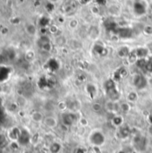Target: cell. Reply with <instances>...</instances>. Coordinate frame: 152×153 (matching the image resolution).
<instances>
[{"mask_svg": "<svg viewBox=\"0 0 152 153\" xmlns=\"http://www.w3.org/2000/svg\"><path fill=\"white\" fill-rule=\"evenodd\" d=\"M106 140L107 139H106L105 134L101 130H99V129L93 130L88 137V141L90 144L96 148L102 147L106 143Z\"/></svg>", "mask_w": 152, "mask_h": 153, "instance_id": "cell-1", "label": "cell"}, {"mask_svg": "<svg viewBox=\"0 0 152 153\" xmlns=\"http://www.w3.org/2000/svg\"><path fill=\"white\" fill-rule=\"evenodd\" d=\"M77 120L76 118V116L74 113L73 112H66V113H64L61 117V121L63 123L64 126H67V127H70L72 126L75 121Z\"/></svg>", "mask_w": 152, "mask_h": 153, "instance_id": "cell-2", "label": "cell"}, {"mask_svg": "<svg viewBox=\"0 0 152 153\" xmlns=\"http://www.w3.org/2000/svg\"><path fill=\"white\" fill-rule=\"evenodd\" d=\"M133 82L134 86H135L138 90L143 89V88L146 86V84H147V81L144 79V77H143L142 74H136L133 76Z\"/></svg>", "mask_w": 152, "mask_h": 153, "instance_id": "cell-3", "label": "cell"}, {"mask_svg": "<svg viewBox=\"0 0 152 153\" xmlns=\"http://www.w3.org/2000/svg\"><path fill=\"white\" fill-rule=\"evenodd\" d=\"M43 123L49 129H54V128H56L58 126V120H57V118L55 117H53V116H47V117H46L44 118Z\"/></svg>", "mask_w": 152, "mask_h": 153, "instance_id": "cell-4", "label": "cell"}, {"mask_svg": "<svg viewBox=\"0 0 152 153\" xmlns=\"http://www.w3.org/2000/svg\"><path fill=\"white\" fill-rule=\"evenodd\" d=\"M126 100L129 103H135L139 100V94L136 91H129L126 95Z\"/></svg>", "mask_w": 152, "mask_h": 153, "instance_id": "cell-5", "label": "cell"}, {"mask_svg": "<svg viewBox=\"0 0 152 153\" xmlns=\"http://www.w3.org/2000/svg\"><path fill=\"white\" fill-rule=\"evenodd\" d=\"M25 31L30 36H35L37 34V27L35 24L29 22L25 25Z\"/></svg>", "mask_w": 152, "mask_h": 153, "instance_id": "cell-6", "label": "cell"}, {"mask_svg": "<svg viewBox=\"0 0 152 153\" xmlns=\"http://www.w3.org/2000/svg\"><path fill=\"white\" fill-rule=\"evenodd\" d=\"M134 11H135V13H136L138 15H142V14L145 13V12H146V7H145V5H144L142 3H141V2H136V3L134 4Z\"/></svg>", "mask_w": 152, "mask_h": 153, "instance_id": "cell-7", "label": "cell"}, {"mask_svg": "<svg viewBox=\"0 0 152 153\" xmlns=\"http://www.w3.org/2000/svg\"><path fill=\"white\" fill-rule=\"evenodd\" d=\"M31 118L34 122L36 123H41L44 121V118L45 117L43 116V114L41 112H39V111H36L34 112L32 115H31Z\"/></svg>", "mask_w": 152, "mask_h": 153, "instance_id": "cell-8", "label": "cell"}, {"mask_svg": "<svg viewBox=\"0 0 152 153\" xmlns=\"http://www.w3.org/2000/svg\"><path fill=\"white\" fill-rule=\"evenodd\" d=\"M61 149H62V146L58 143H53L49 147V151L51 153H58L61 151Z\"/></svg>", "mask_w": 152, "mask_h": 153, "instance_id": "cell-9", "label": "cell"}, {"mask_svg": "<svg viewBox=\"0 0 152 153\" xmlns=\"http://www.w3.org/2000/svg\"><path fill=\"white\" fill-rule=\"evenodd\" d=\"M102 108H103V106L99 102H94L91 106V109L96 113H99L102 110Z\"/></svg>", "mask_w": 152, "mask_h": 153, "instance_id": "cell-10", "label": "cell"}, {"mask_svg": "<svg viewBox=\"0 0 152 153\" xmlns=\"http://www.w3.org/2000/svg\"><path fill=\"white\" fill-rule=\"evenodd\" d=\"M113 124L116 126H121L123 125V118L119 116H116L113 118Z\"/></svg>", "mask_w": 152, "mask_h": 153, "instance_id": "cell-11", "label": "cell"}, {"mask_svg": "<svg viewBox=\"0 0 152 153\" xmlns=\"http://www.w3.org/2000/svg\"><path fill=\"white\" fill-rule=\"evenodd\" d=\"M120 108H121V110H122L123 112H127V111L130 110V105H129L128 103H124V104L121 105Z\"/></svg>", "mask_w": 152, "mask_h": 153, "instance_id": "cell-12", "label": "cell"}, {"mask_svg": "<svg viewBox=\"0 0 152 153\" xmlns=\"http://www.w3.org/2000/svg\"><path fill=\"white\" fill-rule=\"evenodd\" d=\"M58 0H49V2H51V3H56V2H57Z\"/></svg>", "mask_w": 152, "mask_h": 153, "instance_id": "cell-13", "label": "cell"}]
</instances>
